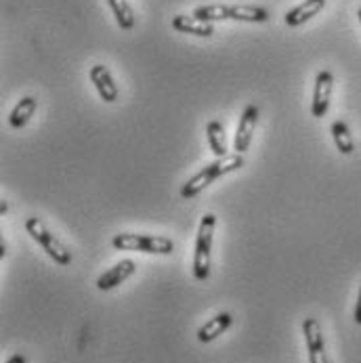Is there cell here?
Instances as JSON below:
<instances>
[{"label": "cell", "mask_w": 361, "mask_h": 363, "mask_svg": "<svg viewBox=\"0 0 361 363\" xmlns=\"http://www.w3.org/2000/svg\"><path fill=\"white\" fill-rule=\"evenodd\" d=\"M36 107H38V99H36V97H32V95H28V97L19 99V104L15 105V107H13V111L9 113V126H11V128H15V130L23 128V126L32 120V116H34Z\"/></svg>", "instance_id": "13"}, {"label": "cell", "mask_w": 361, "mask_h": 363, "mask_svg": "<svg viewBox=\"0 0 361 363\" xmlns=\"http://www.w3.org/2000/svg\"><path fill=\"white\" fill-rule=\"evenodd\" d=\"M4 363H28V359L23 355H13V357H9Z\"/></svg>", "instance_id": "20"}, {"label": "cell", "mask_w": 361, "mask_h": 363, "mask_svg": "<svg viewBox=\"0 0 361 363\" xmlns=\"http://www.w3.org/2000/svg\"><path fill=\"white\" fill-rule=\"evenodd\" d=\"M4 257H6V242L0 240V259H4Z\"/></svg>", "instance_id": "22"}, {"label": "cell", "mask_w": 361, "mask_h": 363, "mask_svg": "<svg viewBox=\"0 0 361 363\" xmlns=\"http://www.w3.org/2000/svg\"><path fill=\"white\" fill-rule=\"evenodd\" d=\"M26 231L30 233V238L51 257L59 267H67L72 264V252L65 248V244L52 233L51 229L38 218V216H28L26 218Z\"/></svg>", "instance_id": "4"}, {"label": "cell", "mask_w": 361, "mask_h": 363, "mask_svg": "<svg viewBox=\"0 0 361 363\" xmlns=\"http://www.w3.org/2000/svg\"><path fill=\"white\" fill-rule=\"evenodd\" d=\"M258 122V107L257 105H246V109L240 116V122L235 126V137H233V150L235 154H246L250 150L252 137H255V128Z\"/></svg>", "instance_id": "6"}, {"label": "cell", "mask_w": 361, "mask_h": 363, "mask_svg": "<svg viewBox=\"0 0 361 363\" xmlns=\"http://www.w3.org/2000/svg\"><path fill=\"white\" fill-rule=\"evenodd\" d=\"M330 133H332V139H334L336 150H338L343 156H351V154L355 152V141H353V135H351L347 122H343V120L332 122Z\"/></svg>", "instance_id": "15"}, {"label": "cell", "mask_w": 361, "mask_h": 363, "mask_svg": "<svg viewBox=\"0 0 361 363\" xmlns=\"http://www.w3.org/2000/svg\"><path fill=\"white\" fill-rule=\"evenodd\" d=\"M214 229H216V216L208 212L202 216L196 238V250H194V277L198 281H208L210 277V264H212V242H214Z\"/></svg>", "instance_id": "3"}, {"label": "cell", "mask_w": 361, "mask_h": 363, "mask_svg": "<svg viewBox=\"0 0 361 363\" xmlns=\"http://www.w3.org/2000/svg\"><path fill=\"white\" fill-rule=\"evenodd\" d=\"M116 250L124 252H143V255H157L168 257L174 252V242L164 235H148V233H118L111 240Z\"/></svg>", "instance_id": "2"}, {"label": "cell", "mask_w": 361, "mask_h": 363, "mask_svg": "<svg viewBox=\"0 0 361 363\" xmlns=\"http://www.w3.org/2000/svg\"><path fill=\"white\" fill-rule=\"evenodd\" d=\"M231 323H233L231 313H218V315H214L212 319H208L206 323L198 330V340L204 342V345L214 342L221 334H225L231 328Z\"/></svg>", "instance_id": "11"}, {"label": "cell", "mask_w": 361, "mask_h": 363, "mask_svg": "<svg viewBox=\"0 0 361 363\" xmlns=\"http://www.w3.org/2000/svg\"><path fill=\"white\" fill-rule=\"evenodd\" d=\"M89 78L95 86V91L99 93V97L104 99L105 104H116L118 97H120V91H118V84L113 82L109 69L101 65V63H95L91 69H89Z\"/></svg>", "instance_id": "9"}, {"label": "cell", "mask_w": 361, "mask_h": 363, "mask_svg": "<svg viewBox=\"0 0 361 363\" xmlns=\"http://www.w3.org/2000/svg\"><path fill=\"white\" fill-rule=\"evenodd\" d=\"M303 334H305V345H307V353H309V363H330L328 353H326L323 332L315 317H307L303 321Z\"/></svg>", "instance_id": "7"}, {"label": "cell", "mask_w": 361, "mask_h": 363, "mask_svg": "<svg viewBox=\"0 0 361 363\" xmlns=\"http://www.w3.org/2000/svg\"><path fill=\"white\" fill-rule=\"evenodd\" d=\"M170 26H172L174 32L191 34V36H200V38H210L214 34V26L212 23L200 21L194 15H174L172 21H170Z\"/></svg>", "instance_id": "10"}, {"label": "cell", "mask_w": 361, "mask_h": 363, "mask_svg": "<svg viewBox=\"0 0 361 363\" xmlns=\"http://www.w3.org/2000/svg\"><path fill=\"white\" fill-rule=\"evenodd\" d=\"M323 6H326V0H305L299 6H294L292 11H288L286 17H284V21H286L288 28H299L305 21L313 19Z\"/></svg>", "instance_id": "12"}, {"label": "cell", "mask_w": 361, "mask_h": 363, "mask_svg": "<svg viewBox=\"0 0 361 363\" xmlns=\"http://www.w3.org/2000/svg\"><path fill=\"white\" fill-rule=\"evenodd\" d=\"M269 11L262 6H250V4H231L229 6V19L244 21V23H262L269 21Z\"/></svg>", "instance_id": "14"}, {"label": "cell", "mask_w": 361, "mask_h": 363, "mask_svg": "<svg viewBox=\"0 0 361 363\" xmlns=\"http://www.w3.org/2000/svg\"><path fill=\"white\" fill-rule=\"evenodd\" d=\"M194 17H198L200 21H225L229 19V6L227 4H204V6H198L194 11Z\"/></svg>", "instance_id": "18"}, {"label": "cell", "mask_w": 361, "mask_h": 363, "mask_svg": "<svg viewBox=\"0 0 361 363\" xmlns=\"http://www.w3.org/2000/svg\"><path fill=\"white\" fill-rule=\"evenodd\" d=\"M357 15H360V23H361V9H360V13H357Z\"/></svg>", "instance_id": "23"}, {"label": "cell", "mask_w": 361, "mask_h": 363, "mask_svg": "<svg viewBox=\"0 0 361 363\" xmlns=\"http://www.w3.org/2000/svg\"><path fill=\"white\" fill-rule=\"evenodd\" d=\"M206 137L210 152L214 157L227 156V141H225V128L218 120H210L206 126Z\"/></svg>", "instance_id": "16"}, {"label": "cell", "mask_w": 361, "mask_h": 363, "mask_svg": "<svg viewBox=\"0 0 361 363\" xmlns=\"http://www.w3.org/2000/svg\"><path fill=\"white\" fill-rule=\"evenodd\" d=\"M242 166H244V156L242 154H227V156L216 157L214 162H210L208 166H204L198 174H194L181 187V198L183 200H191V198L200 196L210 183H214L216 179L227 177V174L240 170Z\"/></svg>", "instance_id": "1"}, {"label": "cell", "mask_w": 361, "mask_h": 363, "mask_svg": "<svg viewBox=\"0 0 361 363\" xmlns=\"http://www.w3.org/2000/svg\"><path fill=\"white\" fill-rule=\"evenodd\" d=\"M107 4L116 17V23L120 26V30L130 32L135 28V13H133L128 0H107Z\"/></svg>", "instance_id": "17"}, {"label": "cell", "mask_w": 361, "mask_h": 363, "mask_svg": "<svg viewBox=\"0 0 361 363\" xmlns=\"http://www.w3.org/2000/svg\"><path fill=\"white\" fill-rule=\"evenodd\" d=\"M353 319H355V323H357V325H361V286H360V294H357V303H355Z\"/></svg>", "instance_id": "19"}, {"label": "cell", "mask_w": 361, "mask_h": 363, "mask_svg": "<svg viewBox=\"0 0 361 363\" xmlns=\"http://www.w3.org/2000/svg\"><path fill=\"white\" fill-rule=\"evenodd\" d=\"M332 91H334V76H332V72L321 69L315 76V86H313V99H311V116L313 118H323L328 113Z\"/></svg>", "instance_id": "5"}, {"label": "cell", "mask_w": 361, "mask_h": 363, "mask_svg": "<svg viewBox=\"0 0 361 363\" xmlns=\"http://www.w3.org/2000/svg\"><path fill=\"white\" fill-rule=\"evenodd\" d=\"M6 212H9V202H6V200H2V202H0V216H4Z\"/></svg>", "instance_id": "21"}, {"label": "cell", "mask_w": 361, "mask_h": 363, "mask_svg": "<svg viewBox=\"0 0 361 363\" xmlns=\"http://www.w3.org/2000/svg\"><path fill=\"white\" fill-rule=\"evenodd\" d=\"M135 271H137L135 260L122 259L120 262H116L113 267H109L105 273H101V275L97 277V288H99L101 292H109V290L118 288L120 284H124L130 275H135Z\"/></svg>", "instance_id": "8"}]
</instances>
